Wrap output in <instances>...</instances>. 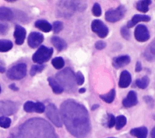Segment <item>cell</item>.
Returning <instances> with one entry per match:
<instances>
[{
  "label": "cell",
  "mask_w": 155,
  "mask_h": 138,
  "mask_svg": "<svg viewBox=\"0 0 155 138\" xmlns=\"http://www.w3.org/2000/svg\"><path fill=\"white\" fill-rule=\"evenodd\" d=\"M151 4L150 0H140L136 3V8L140 12L146 13L148 11V6Z\"/></svg>",
  "instance_id": "obj_23"
},
{
  "label": "cell",
  "mask_w": 155,
  "mask_h": 138,
  "mask_svg": "<svg viewBox=\"0 0 155 138\" xmlns=\"http://www.w3.org/2000/svg\"><path fill=\"white\" fill-rule=\"evenodd\" d=\"M27 74V65L24 63L17 64L7 71V76L11 80H19L24 78Z\"/></svg>",
  "instance_id": "obj_5"
},
{
  "label": "cell",
  "mask_w": 155,
  "mask_h": 138,
  "mask_svg": "<svg viewBox=\"0 0 155 138\" xmlns=\"http://www.w3.org/2000/svg\"><path fill=\"white\" fill-rule=\"evenodd\" d=\"M1 86H0V93H1Z\"/></svg>",
  "instance_id": "obj_47"
},
{
  "label": "cell",
  "mask_w": 155,
  "mask_h": 138,
  "mask_svg": "<svg viewBox=\"0 0 155 138\" xmlns=\"http://www.w3.org/2000/svg\"><path fill=\"white\" fill-rule=\"evenodd\" d=\"M24 110L28 113L35 112L36 111V102L32 101H27L24 105Z\"/></svg>",
  "instance_id": "obj_29"
},
{
  "label": "cell",
  "mask_w": 155,
  "mask_h": 138,
  "mask_svg": "<svg viewBox=\"0 0 155 138\" xmlns=\"http://www.w3.org/2000/svg\"><path fill=\"white\" fill-rule=\"evenodd\" d=\"M50 41L58 51H61L67 48L66 42L62 38L59 36H53Z\"/></svg>",
  "instance_id": "obj_17"
},
{
  "label": "cell",
  "mask_w": 155,
  "mask_h": 138,
  "mask_svg": "<svg viewBox=\"0 0 155 138\" xmlns=\"http://www.w3.org/2000/svg\"><path fill=\"white\" fill-rule=\"evenodd\" d=\"M131 82V76L130 73L127 71L124 70L121 72L120 74L119 80V87L120 88H127L128 87Z\"/></svg>",
  "instance_id": "obj_15"
},
{
  "label": "cell",
  "mask_w": 155,
  "mask_h": 138,
  "mask_svg": "<svg viewBox=\"0 0 155 138\" xmlns=\"http://www.w3.org/2000/svg\"><path fill=\"white\" fill-rule=\"evenodd\" d=\"M106 43L103 41H98L95 43V47L97 50H102L106 47Z\"/></svg>",
  "instance_id": "obj_38"
},
{
  "label": "cell",
  "mask_w": 155,
  "mask_h": 138,
  "mask_svg": "<svg viewBox=\"0 0 155 138\" xmlns=\"http://www.w3.org/2000/svg\"><path fill=\"white\" fill-rule=\"evenodd\" d=\"M51 64L57 70L61 69L64 67L65 62L62 57H56L51 60Z\"/></svg>",
  "instance_id": "obj_27"
},
{
  "label": "cell",
  "mask_w": 155,
  "mask_h": 138,
  "mask_svg": "<svg viewBox=\"0 0 155 138\" xmlns=\"http://www.w3.org/2000/svg\"><path fill=\"white\" fill-rule=\"evenodd\" d=\"M150 82V79L147 76H144L142 79H136L135 83L136 85L141 89H145L147 87Z\"/></svg>",
  "instance_id": "obj_26"
},
{
  "label": "cell",
  "mask_w": 155,
  "mask_h": 138,
  "mask_svg": "<svg viewBox=\"0 0 155 138\" xmlns=\"http://www.w3.org/2000/svg\"><path fill=\"white\" fill-rule=\"evenodd\" d=\"M53 53V48L41 45L33 54L32 60L34 62L42 65L44 62H47L51 58Z\"/></svg>",
  "instance_id": "obj_4"
},
{
  "label": "cell",
  "mask_w": 155,
  "mask_h": 138,
  "mask_svg": "<svg viewBox=\"0 0 155 138\" xmlns=\"http://www.w3.org/2000/svg\"><path fill=\"white\" fill-rule=\"evenodd\" d=\"M108 138H116V137H108Z\"/></svg>",
  "instance_id": "obj_48"
},
{
  "label": "cell",
  "mask_w": 155,
  "mask_h": 138,
  "mask_svg": "<svg viewBox=\"0 0 155 138\" xmlns=\"http://www.w3.org/2000/svg\"><path fill=\"white\" fill-rule=\"evenodd\" d=\"M99 107V105L98 104H94V105H93L92 106V107H91V110H94L97 109Z\"/></svg>",
  "instance_id": "obj_45"
},
{
  "label": "cell",
  "mask_w": 155,
  "mask_h": 138,
  "mask_svg": "<svg viewBox=\"0 0 155 138\" xmlns=\"http://www.w3.org/2000/svg\"><path fill=\"white\" fill-rule=\"evenodd\" d=\"M131 61L128 55H121L115 57L113 59V65L116 68H122L128 65Z\"/></svg>",
  "instance_id": "obj_14"
},
{
  "label": "cell",
  "mask_w": 155,
  "mask_h": 138,
  "mask_svg": "<svg viewBox=\"0 0 155 138\" xmlns=\"http://www.w3.org/2000/svg\"><path fill=\"white\" fill-rule=\"evenodd\" d=\"M43 41L44 36L42 33L36 31H33L29 34L27 42L31 48H35L39 46Z\"/></svg>",
  "instance_id": "obj_11"
},
{
  "label": "cell",
  "mask_w": 155,
  "mask_h": 138,
  "mask_svg": "<svg viewBox=\"0 0 155 138\" xmlns=\"http://www.w3.org/2000/svg\"><path fill=\"white\" fill-rule=\"evenodd\" d=\"M62 119L67 130L77 138H85L91 130L88 112L81 104L73 99L64 101L60 106Z\"/></svg>",
  "instance_id": "obj_1"
},
{
  "label": "cell",
  "mask_w": 155,
  "mask_h": 138,
  "mask_svg": "<svg viewBox=\"0 0 155 138\" xmlns=\"http://www.w3.org/2000/svg\"><path fill=\"white\" fill-rule=\"evenodd\" d=\"M5 71V67L4 65L0 59V73H4Z\"/></svg>",
  "instance_id": "obj_43"
},
{
  "label": "cell",
  "mask_w": 155,
  "mask_h": 138,
  "mask_svg": "<svg viewBox=\"0 0 155 138\" xmlns=\"http://www.w3.org/2000/svg\"><path fill=\"white\" fill-rule=\"evenodd\" d=\"M75 76H76V81L77 85H82L85 80L84 76L83 74L80 71H78L76 73Z\"/></svg>",
  "instance_id": "obj_36"
},
{
  "label": "cell",
  "mask_w": 155,
  "mask_h": 138,
  "mask_svg": "<svg viewBox=\"0 0 155 138\" xmlns=\"http://www.w3.org/2000/svg\"><path fill=\"white\" fill-rule=\"evenodd\" d=\"M13 36L15 39V43L17 45H22L26 36V30L25 28L20 25H16Z\"/></svg>",
  "instance_id": "obj_12"
},
{
  "label": "cell",
  "mask_w": 155,
  "mask_h": 138,
  "mask_svg": "<svg viewBox=\"0 0 155 138\" xmlns=\"http://www.w3.org/2000/svg\"><path fill=\"white\" fill-rule=\"evenodd\" d=\"M45 67L44 65H33L31 67L30 69V75L31 76H34L35 74H36L38 73L41 72Z\"/></svg>",
  "instance_id": "obj_30"
},
{
  "label": "cell",
  "mask_w": 155,
  "mask_h": 138,
  "mask_svg": "<svg viewBox=\"0 0 155 138\" xmlns=\"http://www.w3.org/2000/svg\"><path fill=\"white\" fill-rule=\"evenodd\" d=\"M48 84L51 88H52L53 91L55 94H61L64 91L63 87L61 85V84L58 82L57 80H56L54 78L52 77H49L47 79Z\"/></svg>",
  "instance_id": "obj_20"
},
{
  "label": "cell",
  "mask_w": 155,
  "mask_h": 138,
  "mask_svg": "<svg viewBox=\"0 0 155 138\" xmlns=\"http://www.w3.org/2000/svg\"><path fill=\"white\" fill-rule=\"evenodd\" d=\"M127 123V118L123 116L120 115L116 117V123H115V126L116 129L117 130H119L122 129Z\"/></svg>",
  "instance_id": "obj_28"
},
{
  "label": "cell",
  "mask_w": 155,
  "mask_h": 138,
  "mask_svg": "<svg viewBox=\"0 0 155 138\" xmlns=\"http://www.w3.org/2000/svg\"><path fill=\"white\" fill-rule=\"evenodd\" d=\"M85 91H86V89H85V88H80V89L79 90V93H84L85 92Z\"/></svg>",
  "instance_id": "obj_46"
},
{
  "label": "cell",
  "mask_w": 155,
  "mask_h": 138,
  "mask_svg": "<svg viewBox=\"0 0 155 138\" xmlns=\"http://www.w3.org/2000/svg\"><path fill=\"white\" fill-rule=\"evenodd\" d=\"M145 56L149 61L155 59V39L149 45L146 51H145Z\"/></svg>",
  "instance_id": "obj_22"
},
{
  "label": "cell",
  "mask_w": 155,
  "mask_h": 138,
  "mask_svg": "<svg viewBox=\"0 0 155 138\" xmlns=\"http://www.w3.org/2000/svg\"><path fill=\"white\" fill-rule=\"evenodd\" d=\"M138 102L137 94L134 91L128 92L127 97L122 100V105L125 108H130L136 105Z\"/></svg>",
  "instance_id": "obj_13"
},
{
  "label": "cell",
  "mask_w": 155,
  "mask_h": 138,
  "mask_svg": "<svg viewBox=\"0 0 155 138\" xmlns=\"http://www.w3.org/2000/svg\"><path fill=\"white\" fill-rule=\"evenodd\" d=\"M11 124V119L5 116H0V126L4 128H8Z\"/></svg>",
  "instance_id": "obj_31"
},
{
  "label": "cell",
  "mask_w": 155,
  "mask_h": 138,
  "mask_svg": "<svg viewBox=\"0 0 155 138\" xmlns=\"http://www.w3.org/2000/svg\"><path fill=\"white\" fill-rule=\"evenodd\" d=\"M151 138H155V126L151 130Z\"/></svg>",
  "instance_id": "obj_44"
},
{
  "label": "cell",
  "mask_w": 155,
  "mask_h": 138,
  "mask_svg": "<svg viewBox=\"0 0 155 138\" xmlns=\"http://www.w3.org/2000/svg\"><path fill=\"white\" fill-rule=\"evenodd\" d=\"M115 94H116L115 90L111 89L108 93L104 94H101L99 96L101 99H102L105 102L110 104L114 100L115 97Z\"/></svg>",
  "instance_id": "obj_25"
},
{
  "label": "cell",
  "mask_w": 155,
  "mask_h": 138,
  "mask_svg": "<svg viewBox=\"0 0 155 138\" xmlns=\"http://www.w3.org/2000/svg\"><path fill=\"white\" fill-rule=\"evenodd\" d=\"M63 27H64L63 23L59 21H54L53 22V26H52V28H53L54 33H58L62 30Z\"/></svg>",
  "instance_id": "obj_32"
},
{
  "label": "cell",
  "mask_w": 155,
  "mask_h": 138,
  "mask_svg": "<svg viewBox=\"0 0 155 138\" xmlns=\"http://www.w3.org/2000/svg\"><path fill=\"white\" fill-rule=\"evenodd\" d=\"M45 110V107L44 104L38 102H36V111L35 112L38 113H42Z\"/></svg>",
  "instance_id": "obj_37"
},
{
  "label": "cell",
  "mask_w": 155,
  "mask_h": 138,
  "mask_svg": "<svg viewBox=\"0 0 155 138\" xmlns=\"http://www.w3.org/2000/svg\"><path fill=\"white\" fill-rule=\"evenodd\" d=\"M35 26L39 30L45 33L50 31L52 29L51 25L48 21L44 19L37 20L35 22Z\"/></svg>",
  "instance_id": "obj_19"
},
{
  "label": "cell",
  "mask_w": 155,
  "mask_h": 138,
  "mask_svg": "<svg viewBox=\"0 0 155 138\" xmlns=\"http://www.w3.org/2000/svg\"><path fill=\"white\" fill-rule=\"evenodd\" d=\"M142 69V64H141V62L140 61H137L136 62V67H135V71L136 72H139V71H140Z\"/></svg>",
  "instance_id": "obj_40"
},
{
  "label": "cell",
  "mask_w": 155,
  "mask_h": 138,
  "mask_svg": "<svg viewBox=\"0 0 155 138\" xmlns=\"http://www.w3.org/2000/svg\"><path fill=\"white\" fill-rule=\"evenodd\" d=\"M151 19V18L146 15H140V14H136L134 15L131 20H130L127 24V27L129 28H131L134 26L137 23L143 21V22H148Z\"/></svg>",
  "instance_id": "obj_16"
},
{
  "label": "cell",
  "mask_w": 155,
  "mask_h": 138,
  "mask_svg": "<svg viewBox=\"0 0 155 138\" xmlns=\"http://www.w3.org/2000/svg\"><path fill=\"white\" fill-rule=\"evenodd\" d=\"M120 34L122 37L127 40H128L130 38V32L129 28L127 26H124L120 28Z\"/></svg>",
  "instance_id": "obj_35"
},
{
  "label": "cell",
  "mask_w": 155,
  "mask_h": 138,
  "mask_svg": "<svg viewBox=\"0 0 155 138\" xmlns=\"http://www.w3.org/2000/svg\"><path fill=\"white\" fill-rule=\"evenodd\" d=\"M91 11H92L93 15L96 17L100 16L102 14V10H101V5H99V4L97 2L94 4Z\"/></svg>",
  "instance_id": "obj_33"
},
{
  "label": "cell",
  "mask_w": 155,
  "mask_h": 138,
  "mask_svg": "<svg viewBox=\"0 0 155 138\" xmlns=\"http://www.w3.org/2000/svg\"><path fill=\"white\" fill-rule=\"evenodd\" d=\"M76 74L69 67H67L56 74L58 82L65 91L71 93L76 90Z\"/></svg>",
  "instance_id": "obj_3"
},
{
  "label": "cell",
  "mask_w": 155,
  "mask_h": 138,
  "mask_svg": "<svg viewBox=\"0 0 155 138\" xmlns=\"http://www.w3.org/2000/svg\"><path fill=\"white\" fill-rule=\"evenodd\" d=\"M13 47V42L8 39H0V52H7Z\"/></svg>",
  "instance_id": "obj_24"
},
{
  "label": "cell",
  "mask_w": 155,
  "mask_h": 138,
  "mask_svg": "<svg viewBox=\"0 0 155 138\" xmlns=\"http://www.w3.org/2000/svg\"><path fill=\"white\" fill-rule=\"evenodd\" d=\"M14 17L13 11L7 7H0V20L10 21Z\"/></svg>",
  "instance_id": "obj_21"
},
{
  "label": "cell",
  "mask_w": 155,
  "mask_h": 138,
  "mask_svg": "<svg viewBox=\"0 0 155 138\" xmlns=\"http://www.w3.org/2000/svg\"><path fill=\"white\" fill-rule=\"evenodd\" d=\"M150 34L147 27L143 25H138L134 30V38L135 39L140 42H145L149 39Z\"/></svg>",
  "instance_id": "obj_10"
},
{
  "label": "cell",
  "mask_w": 155,
  "mask_h": 138,
  "mask_svg": "<svg viewBox=\"0 0 155 138\" xmlns=\"http://www.w3.org/2000/svg\"><path fill=\"white\" fill-rule=\"evenodd\" d=\"M143 99L145 100V101L148 104H153V100L152 99L151 97L150 96H144L143 97Z\"/></svg>",
  "instance_id": "obj_41"
},
{
  "label": "cell",
  "mask_w": 155,
  "mask_h": 138,
  "mask_svg": "<svg viewBox=\"0 0 155 138\" xmlns=\"http://www.w3.org/2000/svg\"><path fill=\"white\" fill-rule=\"evenodd\" d=\"M18 108V104L11 100H0V114L10 116L15 114Z\"/></svg>",
  "instance_id": "obj_9"
},
{
  "label": "cell",
  "mask_w": 155,
  "mask_h": 138,
  "mask_svg": "<svg viewBox=\"0 0 155 138\" xmlns=\"http://www.w3.org/2000/svg\"><path fill=\"white\" fill-rule=\"evenodd\" d=\"M8 30V27L7 24H0V34H5Z\"/></svg>",
  "instance_id": "obj_39"
},
{
  "label": "cell",
  "mask_w": 155,
  "mask_h": 138,
  "mask_svg": "<svg viewBox=\"0 0 155 138\" xmlns=\"http://www.w3.org/2000/svg\"><path fill=\"white\" fill-rule=\"evenodd\" d=\"M8 138H58L54 128L45 120L34 117L26 120Z\"/></svg>",
  "instance_id": "obj_2"
},
{
  "label": "cell",
  "mask_w": 155,
  "mask_h": 138,
  "mask_svg": "<svg viewBox=\"0 0 155 138\" xmlns=\"http://www.w3.org/2000/svg\"><path fill=\"white\" fill-rule=\"evenodd\" d=\"M9 88H10L11 90H12L13 91H18V90H19V88H18V87L15 85V84H14V83L10 84V85H9Z\"/></svg>",
  "instance_id": "obj_42"
},
{
  "label": "cell",
  "mask_w": 155,
  "mask_h": 138,
  "mask_svg": "<svg viewBox=\"0 0 155 138\" xmlns=\"http://www.w3.org/2000/svg\"><path fill=\"white\" fill-rule=\"evenodd\" d=\"M46 116L48 119L57 127H61L62 125V120L59 111L53 104H49L45 108Z\"/></svg>",
  "instance_id": "obj_7"
},
{
  "label": "cell",
  "mask_w": 155,
  "mask_h": 138,
  "mask_svg": "<svg viewBox=\"0 0 155 138\" xmlns=\"http://www.w3.org/2000/svg\"><path fill=\"white\" fill-rule=\"evenodd\" d=\"M130 133L132 136L137 138H147L148 130L145 126H140L131 129Z\"/></svg>",
  "instance_id": "obj_18"
},
{
  "label": "cell",
  "mask_w": 155,
  "mask_h": 138,
  "mask_svg": "<svg viewBox=\"0 0 155 138\" xmlns=\"http://www.w3.org/2000/svg\"><path fill=\"white\" fill-rule=\"evenodd\" d=\"M91 30L101 38H105L109 32L107 26L99 19L93 20L91 22Z\"/></svg>",
  "instance_id": "obj_8"
},
{
  "label": "cell",
  "mask_w": 155,
  "mask_h": 138,
  "mask_svg": "<svg viewBox=\"0 0 155 138\" xmlns=\"http://www.w3.org/2000/svg\"><path fill=\"white\" fill-rule=\"evenodd\" d=\"M116 123V118L114 115L111 114H107V125L109 128H112Z\"/></svg>",
  "instance_id": "obj_34"
},
{
  "label": "cell",
  "mask_w": 155,
  "mask_h": 138,
  "mask_svg": "<svg viewBox=\"0 0 155 138\" xmlns=\"http://www.w3.org/2000/svg\"><path fill=\"white\" fill-rule=\"evenodd\" d=\"M126 9L122 5H119L114 9H109L105 12V18L110 22H116L120 20L125 15Z\"/></svg>",
  "instance_id": "obj_6"
}]
</instances>
